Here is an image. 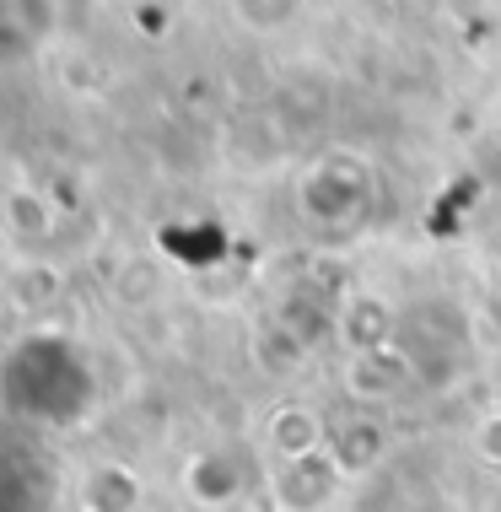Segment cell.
<instances>
[{"mask_svg": "<svg viewBox=\"0 0 501 512\" xmlns=\"http://www.w3.org/2000/svg\"><path fill=\"white\" fill-rule=\"evenodd\" d=\"M6 216H11V227H17L22 238H27V232H49V205L38 195H27V189L6 200Z\"/></svg>", "mask_w": 501, "mask_h": 512, "instance_id": "cell-6", "label": "cell"}, {"mask_svg": "<svg viewBox=\"0 0 501 512\" xmlns=\"http://www.w3.org/2000/svg\"><path fill=\"white\" fill-rule=\"evenodd\" d=\"M475 448H480V459H485V464H501V410H496V415H485V421H480V432H475Z\"/></svg>", "mask_w": 501, "mask_h": 512, "instance_id": "cell-7", "label": "cell"}, {"mask_svg": "<svg viewBox=\"0 0 501 512\" xmlns=\"http://www.w3.org/2000/svg\"><path fill=\"white\" fill-rule=\"evenodd\" d=\"M270 448L275 459H308V453H324V426H318V415L308 405H281L270 415Z\"/></svg>", "mask_w": 501, "mask_h": 512, "instance_id": "cell-3", "label": "cell"}, {"mask_svg": "<svg viewBox=\"0 0 501 512\" xmlns=\"http://www.w3.org/2000/svg\"><path fill=\"white\" fill-rule=\"evenodd\" d=\"M184 486L200 507H227L232 496H238V469L221 459V453H200V459L189 464Z\"/></svg>", "mask_w": 501, "mask_h": 512, "instance_id": "cell-4", "label": "cell"}, {"mask_svg": "<svg viewBox=\"0 0 501 512\" xmlns=\"http://www.w3.org/2000/svg\"><path fill=\"white\" fill-rule=\"evenodd\" d=\"M76 507L81 512H135L141 507V480L130 464H92L76 480Z\"/></svg>", "mask_w": 501, "mask_h": 512, "instance_id": "cell-2", "label": "cell"}, {"mask_svg": "<svg viewBox=\"0 0 501 512\" xmlns=\"http://www.w3.org/2000/svg\"><path fill=\"white\" fill-rule=\"evenodd\" d=\"M378 362H383V345H367V351H356V362H351V394L383 399V394L399 389V378H405V372H378Z\"/></svg>", "mask_w": 501, "mask_h": 512, "instance_id": "cell-5", "label": "cell"}, {"mask_svg": "<svg viewBox=\"0 0 501 512\" xmlns=\"http://www.w3.org/2000/svg\"><path fill=\"white\" fill-rule=\"evenodd\" d=\"M334 480H340V464H334V453L286 459V469L275 475V502H281V512H313V507L329 502Z\"/></svg>", "mask_w": 501, "mask_h": 512, "instance_id": "cell-1", "label": "cell"}]
</instances>
